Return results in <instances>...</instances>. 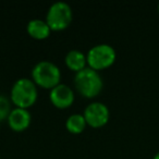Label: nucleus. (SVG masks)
I'll list each match as a JSON object with an SVG mask.
<instances>
[{"label": "nucleus", "mask_w": 159, "mask_h": 159, "mask_svg": "<svg viewBox=\"0 0 159 159\" xmlns=\"http://www.w3.org/2000/svg\"><path fill=\"white\" fill-rule=\"evenodd\" d=\"M154 159H159V152H157V154H156V155H155V156H154Z\"/></svg>", "instance_id": "13"}, {"label": "nucleus", "mask_w": 159, "mask_h": 159, "mask_svg": "<svg viewBox=\"0 0 159 159\" xmlns=\"http://www.w3.org/2000/svg\"><path fill=\"white\" fill-rule=\"evenodd\" d=\"M87 63V58L84 52L77 49H72L70 50L66 56V64L68 66L69 69L79 72V71L83 70L86 68Z\"/></svg>", "instance_id": "10"}, {"label": "nucleus", "mask_w": 159, "mask_h": 159, "mask_svg": "<svg viewBox=\"0 0 159 159\" xmlns=\"http://www.w3.org/2000/svg\"><path fill=\"white\" fill-rule=\"evenodd\" d=\"M74 85L81 95L92 98L100 93L104 82L97 71L91 66H86L76 72L74 76Z\"/></svg>", "instance_id": "1"}, {"label": "nucleus", "mask_w": 159, "mask_h": 159, "mask_svg": "<svg viewBox=\"0 0 159 159\" xmlns=\"http://www.w3.org/2000/svg\"><path fill=\"white\" fill-rule=\"evenodd\" d=\"M85 126H86V120L84 118V115H81V113H73L66 121V130L74 134L83 132Z\"/></svg>", "instance_id": "11"}, {"label": "nucleus", "mask_w": 159, "mask_h": 159, "mask_svg": "<svg viewBox=\"0 0 159 159\" xmlns=\"http://www.w3.org/2000/svg\"><path fill=\"white\" fill-rule=\"evenodd\" d=\"M158 12H159V5H158Z\"/></svg>", "instance_id": "14"}, {"label": "nucleus", "mask_w": 159, "mask_h": 159, "mask_svg": "<svg viewBox=\"0 0 159 159\" xmlns=\"http://www.w3.org/2000/svg\"><path fill=\"white\" fill-rule=\"evenodd\" d=\"M31 121V112L27 109L20 108V107L12 109L9 117H8V123H9L10 128L14 131H19V132L29 128Z\"/></svg>", "instance_id": "8"}, {"label": "nucleus", "mask_w": 159, "mask_h": 159, "mask_svg": "<svg viewBox=\"0 0 159 159\" xmlns=\"http://www.w3.org/2000/svg\"><path fill=\"white\" fill-rule=\"evenodd\" d=\"M83 115L86 120V123L94 128L105 125L110 117L109 108L104 102H94L87 105Z\"/></svg>", "instance_id": "6"}, {"label": "nucleus", "mask_w": 159, "mask_h": 159, "mask_svg": "<svg viewBox=\"0 0 159 159\" xmlns=\"http://www.w3.org/2000/svg\"><path fill=\"white\" fill-rule=\"evenodd\" d=\"M27 33L32 36V37L36 38V39H44L47 38L50 35L51 29L49 27L48 23L46 21L42 20V19H32L29 23H27Z\"/></svg>", "instance_id": "9"}, {"label": "nucleus", "mask_w": 159, "mask_h": 159, "mask_svg": "<svg viewBox=\"0 0 159 159\" xmlns=\"http://www.w3.org/2000/svg\"><path fill=\"white\" fill-rule=\"evenodd\" d=\"M32 79L36 85L51 89L60 83L61 72L56 63L49 60H42L32 69Z\"/></svg>", "instance_id": "2"}, {"label": "nucleus", "mask_w": 159, "mask_h": 159, "mask_svg": "<svg viewBox=\"0 0 159 159\" xmlns=\"http://www.w3.org/2000/svg\"><path fill=\"white\" fill-rule=\"evenodd\" d=\"M49 98L57 108H68L74 102V92L66 84L59 83L57 86L51 89Z\"/></svg>", "instance_id": "7"}, {"label": "nucleus", "mask_w": 159, "mask_h": 159, "mask_svg": "<svg viewBox=\"0 0 159 159\" xmlns=\"http://www.w3.org/2000/svg\"><path fill=\"white\" fill-rule=\"evenodd\" d=\"M72 16V9L68 2L56 1L47 11L46 22L52 31H61L70 25Z\"/></svg>", "instance_id": "4"}, {"label": "nucleus", "mask_w": 159, "mask_h": 159, "mask_svg": "<svg viewBox=\"0 0 159 159\" xmlns=\"http://www.w3.org/2000/svg\"><path fill=\"white\" fill-rule=\"evenodd\" d=\"M38 92L36 84L32 79L21 77L14 82L11 89V99L16 107L27 109L33 106L37 99Z\"/></svg>", "instance_id": "3"}, {"label": "nucleus", "mask_w": 159, "mask_h": 159, "mask_svg": "<svg viewBox=\"0 0 159 159\" xmlns=\"http://www.w3.org/2000/svg\"><path fill=\"white\" fill-rule=\"evenodd\" d=\"M10 112H11L10 100L5 95H0V121L9 117Z\"/></svg>", "instance_id": "12"}, {"label": "nucleus", "mask_w": 159, "mask_h": 159, "mask_svg": "<svg viewBox=\"0 0 159 159\" xmlns=\"http://www.w3.org/2000/svg\"><path fill=\"white\" fill-rule=\"evenodd\" d=\"M117 53L111 45L98 44L87 51V63L94 70H102L110 66L115 62Z\"/></svg>", "instance_id": "5"}]
</instances>
